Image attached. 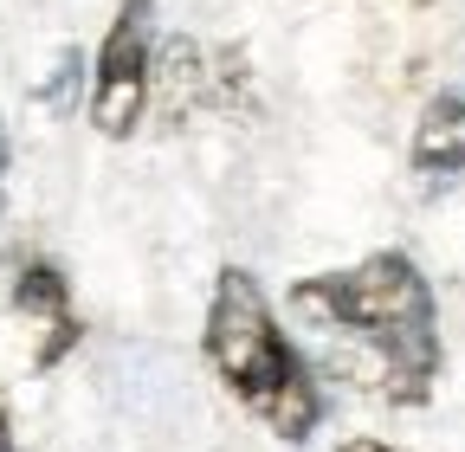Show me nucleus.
I'll return each instance as SVG.
<instances>
[{
  "mask_svg": "<svg viewBox=\"0 0 465 452\" xmlns=\"http://www.w3.org/2000/svg\"><path fill=\"white\" fill-rule=\"evenodd\" d=\"M291 310L317 329H349L362 336L381 362V394L394 408H420L440 375V310L433 285L407 252H375L349 271L298 278Z\"/></svg>",
  "mask_w": 465,
  "mask_h": 452,
  "instance_id": "f257e3e1",
  "label": "nucleus"
},
{
  "mask_svg": "<svg viewBox=\"0 0 465 452\" xmlns=\"http://www.w3.org/2000/svg\"><path fill=\"white\" fill-rule=\"evenodd\" d=\"M207 362L220 381L240 394V408L265 420L278 439H311L323 420V394L304 356L291 349V336L272 317L265 285L246 265H226L213 278V304H207Z\"/></svg>",
  "mask_w": 465,
  "mask_h": 452,
  "instance_id": "f03ea898",
  "label": "nucleus"
},
{
  "mask_svg": "<svg viewBox=\"0 0 465 452\" xmlns=\"http://www.w3.org/2000/svg\"><path fill=\"white\" fill-rule=\"evenodd\" d=\"M155 0H124L97 45V72H91V123L110 136V142H124L136 136L143 123V110H149V65H155Z\"/></svg>",
  "mask_w": 465,
  "mask_h": 452,
  "instance_id": "7ed1b4c3",
  "label": "nucleus"
},
{
  "mask_svg": "<svg viewBox=\"0 0 465 452\" xmlns=\"http://www.w3.org/2000/svg\"><path fill=\"white\" fill-rule=\"evenodd\" d=\"M14 310L20 317H39L52 336L39 343V368H52L58 356H65L72 343H78V317H72V285H65V271L58 265H45V259H33V265H20L14 271Z\"/></svg>",
  "mask_w": 465,
  "mask_h": 452,
  "instance_id": "20e7f679",
  "label": "nucleus"
},
{
  "mask_svg": "<svg viewBox=\"0 0 465 452\" xmlns=\"http://www.w3.org/2000/svg\"><path fill=\"white\" fill-rule=\"evenodd\" d=\"M155 91H162V117L168 123H188L201 103H213V72L201 65L194 39H162L155 65H149V97Z\"/></svg>",
  "mask_w": 465,
  "mask_h": 452,
  "instance_id": "39448f33",
  "label": "nucleus"
},
{
  "mask_svg": "<svg viewBox=\"0 0 465 452\" xmlns=\"http://www.w3.org/2000/svg\"><path fill=\"white\" fill-rule=\"evenodd\" d=\"M414 168L420 175H459L465 168V84H446L414 123Z\"/></svg>",
  "mask_w": 465,
  "mask_h": 452,
  "instance_id": "423d86ee",
  "label": "nucleus"
},
{
  "mask_svg": "<svg viewBox=\"0 0 465 452\" xmlns=\"http://www.w3.org/2000/svg\"><path fill=\"white\" fill-rule=\"evenodd\" d=\"M78 78H84V59H78V52H58V72L45 84V110H65L72 91H78Z\"/></svg>",
  "mask_w": 465,
  "mask_h": 452,
  "instance_id": "0eeeda50",
  "label": "nucleus"
},
{
  "mask_svg": "<svg viewBox=\"0 0 465 452\" xmlns=\"http://www.w3.org/2000/svg\"><path fill=\"white\" fill-rule=\"evenodd\" d=\"M7 168H14V142H7V123H0V220H7Z\"/></svg>",
  "mask_w": 465,
  "mask_h": 452,
  "instance_id": "6e6552de",
  "label": "nucleus"
},
{
  "mask_svg": "<svg viewBox=\"0 0 465 452\" xmlns=\"http://www.w3.org/2000/svg\"><path fill=\"white\" fill-rule=\"evenodd\" d=\"M336 452H394V446H381V439H342Z\"/></svg>",
  "mask_w": 465,
  "mask_h": 452,
  "instance_id": "1a4fd4ad",
  "label": "nucleus"
},
{
  "mask_svg": "<svg viewBox=\"0 0 465 452\" xmlns=\"http://www.w3.org/2000/svg\"><path fill=\"white\" fill-rule=\"evenodd\" d=\"M0 452H14V427H7V408H0Z\"/></svg>",
  "mask_w": 465,
  "mask_h": 452,
  "instance_id": "9d476101",
  "label": "nucleus"
}]
</instances>
